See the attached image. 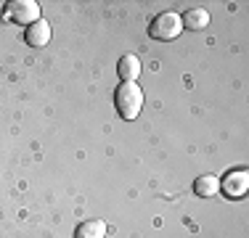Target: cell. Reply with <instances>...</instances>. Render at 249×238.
<instances>
[{
  "label": "cell",
  "mask_w": 249,
  "mask_h": 238,
  "mask_svg": "<svg viewBox=\"0 0 249 238\" xmlns=\"http://www.w3.org/2000/svg\"><path fill=\"white\" fill-rule=\"evenodd\" d=\"M114 106L122 119L133 122V119H138L141 109H143V90L135 82H122L114 93Z\"/></svg>",
  "instance_id": "1"
},
{
  "label": "cell",
  "mask_w": 249,
  "mask_h": 238,
  "mask_svg": "<svg viewBox=\"0 0 249 238\" xmlns=\"http://www.w3.org/2000/svg\"><path fill=\"white\" fill-rule=\"evenodd\" d=\"M180 32H183V21H180V14H175V11H162L149 24V34L154 40H164V43L175 40Z\"/></svg>",
  "instance_id": "2"
},
{
  "label": "cell",
  "mask_w": 249,
  "mask_h": 238,
  "mask_svg": "<svg viewBox=\"0 0 249 238\" xmlns=\"http://www.w3.org/2000/svg\"><path fill=\"white\" fill-rule=\"evenodd\" d=\"M3 19H8V21H16V24H24V27H29V24L40 21V5L35 3V0H14V3H8V5H5Z\"/></svg>",
  "instance_id": "3"
},
{
  "label": "cell",
  "mask_w": 249,
  "mask_h": 238,
  "mask_svg": "<svg viewBox=\"0 0 249 238\" xmlns=\"http://www.w3.org/2000/svg\"><path fill=\"white\" fill-rule=\"evenodd\" d=\"M220 190H225L228 199H244L249 190V172L247 170H233L220 180Z\"/></svg>",
  "instance_id": "4"
},
{
  "label": "cell",
  "mask_w": 249,
  "mask_h": 238,
  "mask_svg": "<svg viewBox=\"0 0 249 238\" xmlns=\"http://www.w3.org/2000/svg\"><path fill=\"white\" fill-rule=\"evenodd\" d=\"M24 40H27L29 48H45L51 43V24L45 19L29 24V27L24 29Z\"/></svg>",
  "instance_id": "5"
},
{
  "label": "cell",
  "mask_w": 249,
  "mask_h": 238,
  "mask_svg": "<svg viewBox=\"0 0 249 238\" xmlns=\"http://www.w3.org/2000/svg\"><path fill=\"white\" fill-rule=\"evenodd\" d=\"M141 71H143V67H141V58L135 53H124L117 61V74L122 77V82H135L141 77Z\"/></svg>",
  "instance_id": "6"
},
{
  "label": "cell",
  "mask_w": 249,
  "mask_h": 238,
  "mask_svg": "<svg viewBox=\"0 0 249 238\" xmlns=\"http://www.w3.org/2000/svg\"><path fill=\"white\" fill-rule=\"evenodd\" d=\"M74 238H106V222L104 220H85L77 225Z\"/></svg>",
  "instance_id": "7"
},
{
  "label": "cell",
  "mask_w": 249,
  "mask_h": 238,
  "mask_svg": "<svg viewBox=\"0 0 249 238\" xmlns=\"http://www.w3.org/2000/svg\"><path fill=\"white\" fill-rule=\"evenodd\" d=\"M220 190V180L215 175H199L194 180V193L201 196V199H210V196H217Z\"/></svg>",
  "instance_id": "8"
},
{
  "label": "cell",
  "mask_w": 249,
  "mask_h": 238,
  "mask_svg": "<svg viewBox=\"0 0 249 238\" xmlns=\"http://www.w3.org/2000/svg\"><path fill=\"white\" fill-rule=\"evenodd\" d=\"M180 21H183V29H204V27H210V14H207V8H188L186 11V16H180Z\"/></svg>",
  "instance_id": "9"
}]
</instances>
